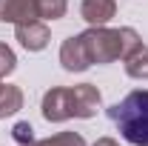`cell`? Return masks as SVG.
Listing matches in <instances>:
<instances>
[{"label": "cell", "mask_w": 148, "mask_h": 146, "mask_svg": "<svg viewBox=\"0 0 148 146\" xmlns=\"http://www.w3.org/2000/svg\"><path fill=\"white\" fill-rule=\"evenodd\" d=\"M100 106V92L91 83L74 89H51L43 97V117L46 120H69V117H91Z\"/></svg>", "instance_id": "1"}, {"label": "cell", "mask_w": 148, "mask_h": 146, "mask_svg": "<svg viewBox=\"0 0 148 146\" xmlns=\"http://www.w3.org/2000/svg\"><path fill=\"white\" fill-rule=\"evenodd\" d=\"M83 46H86V55L91 63H111L117 57H125L131 52H137L143 43L140 35L134 29H103V26H94L88 32L80 35Z\"/></svg>", "instance_id": "2"}, {"label": "cell", "mask_w": 148, "mask_h": 146, "mask_svg": "<svg viewBox=\"0 0 148 146\" xmlns=\"http://www.w3.org/2000/svg\"><path fill=\"white\" fill-rule=\"evenodd\" d=\"M108 117L128 143L148 146V89L128 92L108 109Z\"/></svg>", "instance_id": "3"}, {"label": "cell", "mask_w": 148, "mask_h": 146, "mask_svg": "<svg viewBox=\"0 0 148 146\" xmlns=\"http://www.w3.org/2000/svg\"><path fill=\"white\" fill-rule=\"evenodd\" d=\"M60 63H63V69H69V72H86V69L91 66V60H88V55H86V46H83L80 35L69 37V40L63 43V49H60Z\"/></svg>", "instance_id": "4"}, {"label": "cell", "mask_w": 148, "mask_h": 146, "mask_svg": "<svg viewBox=\"0 0 148 146\" xmlns=\"http://www.w3.org/2000/svg\"><path fill=\"white\" fill-rule=\"evenodd\" d=\"M37 0H0V20L9 23H29L37 20Z\"/></svg>", "instance_id": "5"}, {"label": "cell", "mask_w": 148, "mask_h": 146, "mask_svg": "<svg viewBox=\"0 0 148 146\" xmlns=\"http://www.w3.org/2000/svg\"><path fill=\"white\" fill-rule=\"evenodd\" d=\"M17 40L29 49V52H40L46 49L49 43V29L37 20H29V23H17Z\"/></svg>", "instance_id": "6"}, {"label": "cell", "mask_w": 148, "mask_h": 146, "mask_svg": "<svg viewBox=\"0 0 148 146\" xmlns=\"http://www.w3.org/2000/svg\"><path fill=\"white\" fill-rule=\"evenodd\" d=\"M114 12H117L114 0H83V6H80V15L91 26H106L114 17Z\"/></svg>", "instance_id": "7"}, {"label": "cell", "mask_w": 148, "mask_h": 146, "mask_svg": "<svg viewBox=\"0 0 148 146\" xmlns=\"http://www.w3.org/2000/svg\"><path fill=\"white\" fill-rule=\"evenodd\" d=\"M125 72L137 80H148V46H140L125 57Z\"/></svg>", "instance_id": "8"}, {"label": "cell", "mask_w": 148, "mask_h": 146, "mask_svg": "<svg viewBox=\"0 0 148 146\" xmlns=\"http://www.w3.org/2000/svg\"><path fill=\"white\" fill-rule=\"evenodd\" d=\"M23 106V95L17 86H3L0 83V117H9Z\"/></svg>", "instance_id": "9"}, {"label": "cell", "mask_w": 148, "mask_h": 146, "mask_svg": "<svg viewBox=\"0 0 148 146\" xmlns=\"http://www.w3.org/2000/svg\"><path fill=\"white\" fill-rule=\"evenodd\" d=\"M66 9H69V3L66 0H37V15L46 20H57L66 15Z\"/></svg>", "instance_id": "10"}, {"label": "cell", "mask_w": 148, "mask_h": 146, "mask_svg": "<svg viewBox=\"0 0 148 146\" xmlns=\"http://www.w3.org/2000/svg\"><path fill=\"white\" fill-rule=\"evenodd\" d=\"M29 146H86V140L74 132H63V135H54L49 140H40V143H29Z\"/></svg>", "instance_id": "11"}, {"label": "cell", "mask_w": 148, "mask_h": 146, "mask_svg": "<svg viewBox=\"0 0 148 146\" xmlns=\"http://www.w3.org/2000/svg\"><path fill=\"white\" fill-rule=\"evenodd\" d=\"M12 135H14V140H17L20 146H29V143H34V129L29 126V123H14Z\"/></svg>", "instance_id": "12"}, {"label": "cell", "mask_w": 148, "mask_h": 146, "mask_svg": "<svg viewBox=\"0 0 148 146\" xmlns=\"http://www.w3.org/2000/svg\"><path fill=\"white\" fill-rule=\"evenodd\" d=\"M14 52L6 46V43H0V77L3 74H9V72H14Z\"/></svg>", "instance_id": "13"}, {"label": "cell", "mask_w": 148, "mask_h": 146, "mask_svg": "<svg viewBox=\"0 0 148 146\" xmlns=\"http://www.w3.org/2000/svg\"><path fill=\"white\" fill-rule=\"evenodd\" d=\"M94 146H120V143H114L111 138H100V140H97V143H94Z\"/></svg>", "instance_id": "14"}]
</instances>
